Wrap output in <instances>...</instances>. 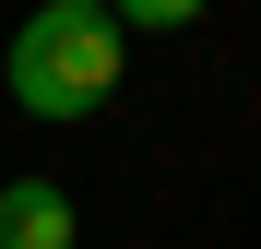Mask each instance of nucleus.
<instances>
[{
	"instance_id": "nucleus-1",
	"label": "nucleus",
	"mask_w": 261,
	"mask_h": 249,
	"mask_svg": "<svg viewBox=\"0 0 261 249\" xmlns=\"http://www.w3.org/2000/svg\"><path fill=\"white\" fill-rule=\"evenodd\" d=\"M119 71H130V36L107 24V0H36V12H24V36L0 48L12 107H24V119H48V131L95 119V107L119 95Z\"/></svg>"
},
{
	"instance_id": "nucleus-2",
	"label": "nucleus",
	"mask_w": 261,
	"mask_h": 249,
	"mask_svg": "<svg viewBox=\"0 0 261 249\" xmlns=\"http://www.w3.org/2000/svg\"><path fill=\"white\" fill-rule=\"evenodd\" d=\"M71 190L60 178H0V249H71Z\"/></svg>"
},
{
	"instance_id": "nucleus-3",
	"label": "nucleus",
	"mask_w": 261,
	"mask_h": 249,
	"mask_svg": "<svg viewBox=\"0 0 261 249\" xmlns=\"http://www.w3.org/2000/svg\"><path fill=\"white\" fill-rule=\"evenodd\" d=\"M202 12H214V0H107V24H119V36H190Z\"/></svg>"
}]
</instances>
